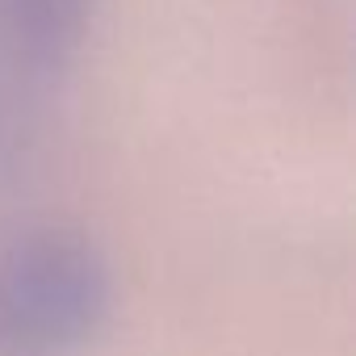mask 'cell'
Segmentation results:
<instances>
[{"label": "cell", "instance_id": "cell-1", "mask_svg": "<svg viewBox=\"0 0 356 356\" xmlns=\"http://www.w3.org/2000/svg\"><path fill=\"white\" fill-rule=\"evenodd\" d=\"M109 310V268L67 231H30L0 248V356H67Z\"/></svg>", "mask_w": 356, "mask_h": 356}]
</instances>
